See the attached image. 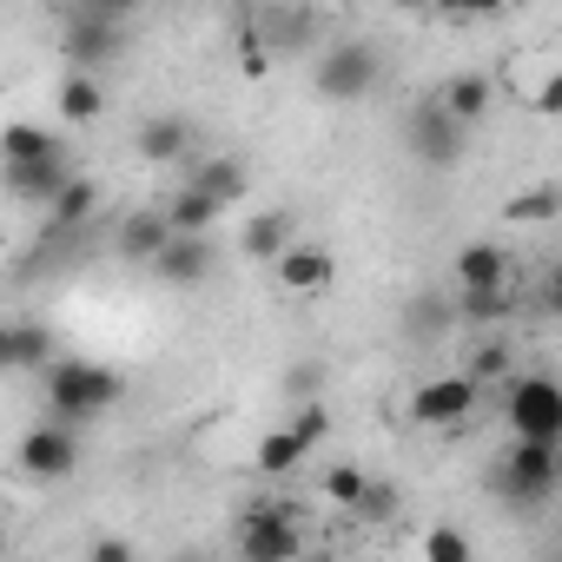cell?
<instances>
[{
  "mask_svg": "<svg viewBox=\"0 0 562 562\" xmlns=\"http://www.w3.org/2000/svg\"><path fill=\"white\" fill-rule=\"evenodd\" d=\"M238 562H312L305 555V529L285 509H251L238 522Z\"/></svg>",
  "mask_w": 562,
  "mask_h": 562,
  "instance_id": "8992f818",
  "label": "cell"
},
{
  "mask_svg": "<svg viewBox=\"0 0 562 562\" xmlns=\"http://www.w3.org/2000/svg\"><path fill=\"white\" fill-rule=\"evenodd\" d=\"M404 139H411V153L424 159V166H437V172H450L457 159H463V146H470V133L437 106V100H424V106H411V120H404Z\"/></svg>",
  "mask_w": 562,
  "mask_h": 562,
  "instance_id": "ba28073f",
  "label": "cell"
},
{
  "mask_svg": "<svg viewBox=\"0 0 562 562\" xmlns=\"http://www.w3.org/2000/svg\"><path fill=\"white\" fill-rule=\"evenodd\" d=\"M172 562H212V555H172Z\"/></svg>",
  "mask_w": 562,
  "mask_h": 562,
  "instance_id": "836d02e7",
  "label": "cell"
},
{
  "mask_svg": "<svg viewBox=\"0 0 562 562\" xmlns=\"http://www.w3.org/2000/svg\"><path fill=\"white\" fill-rule=\"evenodd\" d=\"M126 397V378L120 371H106V364H87V358H60L54 371H47V417L54 424H87V417H100V411H113Z\"/></svg>",
  "mask_w": 562,
  "mask_h": 562,
  "instance_id": "6da1fadb",
  "label": "cell"
},
{
  "mask_svg": "<svg viewBox=\"0 0 562 562\" xmlns=\"http://www.w3.org/2000/svg\"><path fill=\"white\" fill-rule=\"evenodd\" d=\"M503 218H509V225H549V218H562V192H555V186H522V192L503 205Z\"/></svg>",
  "mask_w": 562,
  "mask_h": 562,
  "instance_id": "484cf974",
  "label": "cell"
},
{
  "mask_svg": "<svg viewBox=\"0 0 562 562\" xmlns=\"http://www.w3.org/2000/svg\"><path fill=\"white\" fill-rule=\"evenodd\" d=\"M437 106H443L463 133H476V126L490 120V106H496V80H490V74H450V80L437 87Z\"/></svg>",
  "mask_w": 562,
  "mask_h": 562,
  "instance_id": "7c38bea8",
  "label": "cell"
},
{
  "mask_svg": "<svg viewBox=\"0 0 562 562\" xmlns=\"http://www.w3.org/2000/svg\"><path fill=\"white\" fill-rule=\"evenodd\" d=\"M529 113H536V120H562V60H555V67L542 74V87L529 93Z\"/></svg>",
  "mask_w": 562,
  "mask_h": 562,
  "instance_id": "f546056e",
  "label": "cell"
},
{
  "mask_svg": "<svg viewBox=\"0 0 562 562\" xmlns=\"http://www.w3.org/2000/svg\"><path fill=\"white\" fill-rule=\"evenodd\" d=\"M251 34L265 41V54H305L318 41V14H285V8H265L251 14Z\"/></svg>",
  "mask_w": 562,
  "mask_h": 562,
  "instance_id": "2e32d148",
  "label": "cell"
},
{
  "mask_svg": "<svg viewBox=\"0 0 562 562\" xmlns=\"http://www.w3.org/2000/svg\"><path fill=\"white\" fill-rule=\"evenodd\" d=\"M87 562H139V555H133V542H126V536H100V542L87 549Z\"/></svg>",
  "mask_w": 562,
  "mask_h": 562,
  "instance_id": "d6a6232c",
  "label": "cell"
},
{
  "mask_svg": "<svg viewBox=\"0 0 562 562\" xmlns=\"http://www.w3.org/2000/svg\"><path fill=\"white\" fill-rule=\"evenodd\" d=\"M364 490H371V470H358V463H325V470H318V496H325L331 509H358Z\"/></svg>",
  "mask_w": 562,
  "mask_h": 562,
  "instance_id": "d4e9b609",
  "label": "cell"
},
{
  "mask_svg": "<svg viewBox=\"0 0 562 562\" xmlns=\"http://www.w3.org/2000/svg\"><path fill=\"white\" fill-rule=\"evenodd\" d=\"M0 153H8V166H27V159H54V153H67V146H60L54 133H41V126H8Z\"/></svg>",
  "mask_w": 562,
  "mask_h": 562,
  "instance_id": "f1b7e54d",
  "label": "cell"
},
{
  "mask_svg": "<svg viewBox=\"0 0 562 562\" xmlns=\"http://www.w3.org/2000/svg\"><path fill=\"white\" fill-rule=\"evenodd\" d=\"M251 463H258V476H292V470H305V463H312V443H305L292 424H271V430L258 437Z\"/></svg>",
  "mask_w": 562,
  "mask_h": 562,
  "instance_id": "ac0fdd59",
  "label": "cell"
},
{
  "mask_svg": "<svg viewBox=\"0 0 562 562\" xmlns=\"http://www.w3.org/2000/svg\"><path fill=\"white\" fill-rule=\"evenodd\" d=\"M292 245H299V218H292V212H278V205H271V212H251L245 232H238V251L258 258V265H278Z\"/></svg>",
  "mask_w": 562,
  "mask_h": 562,
  "instance_id": "4fadbf2b",
  "label": "cell"
},
{
  "mask_svg": "<svg viewBox=\"0 0 562 562\" xmlns=\"http://www.w3.org/2000/svg\"><path fill=\"white\" fill-rule=\"evenodd\" d=\"M166 218H172V232H179V238H212V232H218V218H225V205L186 179V186L166 199Z\"/></svg>",
  "mask_w": 562,
  "mask_h": 562,
  "instance_id": "e0dca14e",
  "label": "cell"
},
{
  "mask_svg": "<svg viewBox=\"0 0 562 562\" xmlns=\"http://www.w3.org/2000/svg\"><path fill=\"white\" fill-rule=\"evenodd\" d=\"M172 238H179V232H172L166 205H133V212H120V225H113V251H120L126 265H146V271L166 258Z\"/></svg>",
  "mask_w": 562,
  "mask_h": 562,
  "instance_id": "30bf717a",
  "label": "cell"
},
{
  "mask_svg": "<svg viewBox=\"0 0 562 562\" xmlns=\"http://www.w3.org/2000/svg\"><path fill=\"white\" fill-rule=\"evenodd\" d=\"M186 153H192V126H186V120L159 113V120H146V126H139V159L172 166V159H186Z\"/></svg>",
  "mask_w": 562,
  "mask_h": 562,
  "instance_id": "7402d4cb",
  "label": "cell"
},
{
  "mask_svg": "<svg viewBox=\"0 0 562 562\" xmlns=\"http://www.w3.org/2000/svg\"><path fill=\"white\" fill-rule=\"evenodd\" d=\"M120 21H126V8H74L67 14V41H60L67 74H100L120 54Z\"/></svg>",
  "mask_w": 562,
  "mask_h": 562,
  "instance_id": "5b68a950",
  "label": "cell"
},
{
  "mask_svg": "<svg viewBox=\"0 0 562 562\" xmlns=\"http://www.w3.org/2000/svg\"><path fill=\"white\" fill-rule=\"evenodd\" d=\"M93 212H100V186H93V179H74V186L47 205V225H54V232H80Z\"/></svg>",
  "mask_w": 562,
  "mask_h": 562,
  "instance_id": "cb8c5ba5",
  "label": "cell"
},
{
  "mask_svg": "<svg viewBox=\"0 0 562 562\" xmlns=\"http://www.w3.org/2000/svg\"><path fill=\"white\" fill-rule=\"evenodd\" d=\"M21 470L34 476V483H67L74 470H80V437H74V424H34L27 437H21Z\"/></svg>",
  "mask_w": 562,
  "mask_h": 562,
  "instance_id": "9c48e42d",
  "label": "cell"
},
{
  "mask_svg": "<svg viewBox=\"0 0 562 562\" xmlns=\"http://www.w3.org/2000/svg\"><path fill=\"white\" fill-rule=\"evenodd\" d=\"M509 251L503 245H490V238H476V245H463L457 251V285L463 292H509Z\"/></svg>",
  "mask_w": 562,
  "mask_h": 562,
  "instance_id": "5bb4252c",
  "label": "cell"
},
{
  "mask_svg": "<svg viewBox=\"0 0 562 562\" xmlns=\"http://www.w3.org/2000/svg\"><path fill=\"white\" fill-rule=\"evenodd\" d=\"M351 516H358L364 529H391V522L404 516V490H397L391 476H371V490H364V503H358Z\"/></svg>",
  "mask_w": 562,
  "mask_h": 562,
  "instance_id": "4316f807",
  "label": "cell"
},
{
  "mask_svg": "<svg viewBox=\"0 0 562 562\" xmlns=\"http://www.w3.org/2000/svg\"><path fill=\"white\" fill-rule=\"evenodd\" d=\"M378 80H384V60H378V47H364V41L318 47V60H312V87H318V100H331V106L371 100Z\"/></svg>",
  "mask_w": 562,
  "mask_h": 562,
  "instance_id": "7a4b0ae2",
  "label": "cell"
},
{
  "mask_svg": "<svg viewBox=\"0 0 562 562\" xmlns=\"http://www.w3.org/2000/svg\"><path fill=\"white\" fill-rule=\"evenodd\" d=\"M292 430H299V437H305V443L318 450V443H325V430H331V411H325V397H318V404H299Z\"/></svg>",
  "mask_w": 562,
  "mask_h": 562,
  "instance_id": "4dcf8cb0",
  "label": "cell"
},
{
  "mask_svg": "<svg viewBox=\"0 0 562 562\" xmlns=\"http://www.w3.org/2000/svg\"><path fill=\"white\" fill-rule=\"evenodd\" d=\"M516 371V351L503 345V338H483V345H470V358H463V378L483 391V384H516L509 378Z\"/></svg>",
  "mask_w": 562,
  "mask_h": 562,
  "instance_id": "603a6c76",
  "label": "cell"
},
{
  "mask_svg": "<svg viewBox=\"0 0 562 562\" xmlns=\"http://www.w3.org/2000/svg\"><path fill=\"white\" fill-rule=\"evenodd\" d=\"M0 358H8V371H54V364H60V358H54V338H47L41 325H27V318L8 325V338H0Z\"/></svg>",
  "mask_w": 562,
  "mask_h": 562,
  "instance_id": "ffe728a7",
  "label": "cell"
},
{
  "mask_svg": "<svg viewBox=\"0 0 562 562\" xmlns=\"http://www.w3.org/2000/svg\"><path fill=\"white\" fill-rule=\"evenodd\" d=\"M476 384L463 378V371H443V378H424L417 391H411V424H424V430H457V424H470V411H476Z\"/></svg>",
  "mask_w": 562,
  "mask_h": 562,
  "instance_id": "52a82bcc",
  "label": "cell"
},
{
  "mask_svg": "<svg viewBox=\"0 0 562 562\" xmlns=\"http://www.w3.org/2000/svg\"><path fill=\"white\" fill-rule=\"evenodd\" d=\"M192 186H199V192H212L225 212L251 199V172H245L232 153H218V159H199V166H192Z\"/></svg>",
  "mask_w": 562,
  "mask_h": 562,
  "instance_id": "d6986e66",
  "label": "cell"
},
{
  "mask_svg": "<svg viewBox=\"0 0 562 562\" xmlns=\"http://www.w3.org/2000/svg\"><path fill=\"white\" fill-rule=\"evenodd\" d=\"M54 106H60L67 126H93V120L106 113V80H100V74H67L60 93H54Z\"/></svg>",
  "mask_w": 562,
  "mask_h": 562,
  "instance_id": "44dd1931",
  "label": "cell"
},
{
  "mask_svg": "<svg viewBox=\"0 0 562 562\" xmlns=\"http://www.w3.org/2000/svg\"><path fill=\"white\" fill-rule=\"evenodd\" d=\"M536 305H542L549 318H562V258H549V271H542V285H536Z\"/></svg>",
  "mask_w": 562,
  "mask_h": 562,
  "instance_id": "1f68e13d",
  "label": "cell"
},
{
  "mask_svg": "<svg viewBox=\"0 0 562 562\" xmlns=\"http://www.w3.org/2000/svg\"><path fill=\"white\" fill-rule=\"evenodd\" d=\"M516 443H562V384L555 378H516L503 397Z\"/></svg>",
  "mask_w": 562,
  "mask_h": 562,
  "instance_id": "277c9868",
  "label": "cell"
},
{
  "mask_svg": "<svg viewBox=\"0 0 562 562\" xmlns=\"http://www.w3.org/2000/svg\"><path fill=\"white\" fill-rule=\"evenodd\" d=\"M212 238H172L166 245V258L153 265V278H159V285H179V292H192V285H205V278H212Z\"/></svg>",
  "mask_w": 562,
  "mask_h": 562,
  "instance_id": "9a60e30c",
  "label": "cell"
},
{
  "mask_svg": "<svg viewBox=\"0 0 562 562\" xmlns=\"http://www.w3.org/2000/svg\"><path fill=\"white\" fill-rule=\"evenodd\" d=\"M496 490L509 503H549L562 490V443H509L496 463Z\"/></svg>",
  "mask_w": 562,
  "mask_h": 562,
  "instance_id": "3957f363",
  "label": "cell"
},
{
  "mask_svg": "<svg viewBox=\"0 0 562 562\" xmlns=\"http://www.w3.org/2000/svg\"><path fill=\"white\" fill-rule=\"evenodd\" d=\"M417 555H424V562H476V549H470V536H463L457 522H424Z\"/></svg>",
  "mask_w": 562,
  "mask_h": 562,
  "instance_id": "83f0119b",
  "label": "cell"
},
{
  "mask_svg": "<svg viewBox=\"0 0 562 562\" xmlns=\"http://www.w3.org/2000/svg\"><path fill=\"white\" fill-rule=\"evenodd\" d=\"M271 278L285 285L292 299H325L331 285H338V258H331V245H318V238H299L285 258L271 265Z\"/></svg>",
  "mask_w": 562,
  "mask_h": 562,
  "instance_id": "8fae6325",
  "label": "cell"
}]
</instances>
